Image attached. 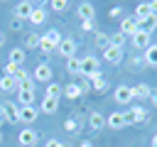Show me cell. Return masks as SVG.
<instances>
[{"instance_id": "7a4b0ae2", "label": "cell", "mask_w": 157, "mask_h": 147, "mask_svg": "<svg viewBox=\"0 0 157 147\" xmlns=\"http://www.w3.org/2000/svg\"><path fill=\"white\" fill-rule=\"evenodd\" d=\"M125 125H135V123H145L147 118H150V113L142 108V105H132V108H128L125 113Z\"/></svg>"}, {"instance_id": "8992f818", "label": "cell", "mask_w": 157, "mask_h": 147, "mask_svg": "<svg viewBox=\"0 0 157 147\" xmlns=\"http://www.w3.org/2000/svg\"><path fill=\"white\" fill-rule=\"evenodd\" d=\"M2 120H7V123H20V105H17L15 100L2 103Z\"/></svg>"}, {"instance_id": "6da1fadb", "label": "cell", "mask_w": 157, "mask_h": 147, "mask_svg": "<svg viewBox=\"0 0 157 147\" xmlns=\"http://www.w3.org/2000/svg\"><path fill=\"white\" fill-rule=\"evenodd\" d=\"M81 76L88 78V81H93L96 76H101V64H98L96 56H83L81 59Z\"/></svg>"}, {"instance_id": "bcb514c9", "label": "cell", "mask_w": 157, "mask_h": 147, "mask_svg": "<svg viewBox=\"0 0 157 147\" xmlns=\"http://www.w3.org/2000/svg\"><path fill=\"white\" fill-rule=\"evenodd\" d=\"M152 147H157V135H155V137H152Z\"/></svg>"}, {"instance_id": "52a82bcc", "label": "cell", "mask_w": 157, "mask_h": 147, "mask_svg": "<svg viewBox=\"0 0 157 147\" xmlns=\"http://www.w3.org/2000/svg\"><path fill=\"white\" fill-rule=\"evenodd\" d=\"M39 118V108H34V105H22L20 108V123H25L27 127H32V123Z\"/></svg>"}, {"instance_id": "681fc988", "label": "cell", "mask_w": 157, "mask_h": 147, "mask_svg": "<svg viewBox=\"0 0 157 147\" xmlns=\"http://www.w3.org/2000/svg\"><path fill=\"white\" fill-rule=\"evenodd\" d=\"M0 145H2V132H0Z\"/></svg>"}, {"instance_id": "d4e9b609", "label": "cell", "mask_w": 157, "mask_h": 147, "mask_svg": "<svg viewBox=\"0 0 157 147\" xmlns=\"http://www.w3.org/2000/svg\"><path fill=\"white\" fill-rule=\"evenodd\" d=\"M150 15H152V12H150V2H140V5L135 7V15H132V17H135L137 22H142V20H147Z\"/></svg>"}, {"instance_id": "cb8c5ba5", "label": "cell", "mask_w": 157, "mask_h": 147, "mask_svg": "<svg viewBox=\"0 0 157 147\" xmlns=\"http://www.w3.org/2000/svg\"><path fill=\"white\" fill-rule=\"evenodd\" d=\"M66 71L71 76H81V59H78V54L71 56V59H66Z\"/></svg>"}, {"instance_id": "603a6c76", "label": "cell", "mask_w": 157, "mask_h": 147, "mask_svg": "<svg viewBox=\"0 0 157 147\" xmlns=\"http://www.w3.org/2000/svg\"><path fill=\"white\" fill-rule=\"evenodd\" d=\"M25 59H27V54H25V49H20V47H15V49L10 51V61H7V64H15V66H22V64H25Z\"/></svg>"}, {"instance_id": "8fae6325", "label": "cell", "mask_w": 157, "mask_h": 147, "mask_svg": "<svg viewBox=\"0 0 157 147\" xmlns=\"http://www.w3.org/2000/svg\"><path fill=\"white\" fill-rule=\"evenodd\" d=\"M88 125H91V130L101 132V130L105 127V115L98 113V110H91V113H88Z\"/></svg>"}, {"instance_id": "8d00e7d4", "label": "cell", "mask_w": 157, "mask_h": 147, "mask_svg": "<svg viewBox=\"0 0 157 147\" xmlns=\"http://www.w3.org/2000/svg\"><path fill=\"white\" fill-rule=\"evenodd\" d=\"M78 88H81V93H88L91 91V81L83 78V76H78Z\"/></svg>"}, {"instance_id": "c3c4849f", "label": "cell", "mask_w": 157, "mask_h": 147, "mask_svg": "<svg viewBox=\"0 0 157 147\" xmlns=\"http://www.w3.org/2000/svg\"><path fill=\"white\" fill-rule=\"evenodd\" d=\"M0 120H2V105H0Z\"/></svg>"}, {"instance_id": "60d3db41", "label": "cell", "mask_w": 157, "mask_h": 147, "mask_svg": "<svg viewBox=\"0 0 157 147\" xmlns=\"http://www.w3.org/2000/svg\"><path fill=\"white\" fill-rule=\"evenodd\" d=\"M150 100H152V105L157 108V88H152V93H150Z\"/></svg>"}, {"instance_id": "44dd1931", "label": "cell", "mask_w": 157, "mask_h": 147, "mask_svg": "<svg viewBox=\"0 0 157 147\" xmlns=\"http://www.w3.org/2000/svg\"><path fill=\"white\" fill-rule=\"evenodd\" d=\"M142 59H145V64H147V66H155V69H157V44H150V47L145 49Z\"/></svg>"}, {"instance_id": "ba28073f", "label": "cell", "mask_w": 157, "mask_h": 147, "mask_svg": "<svg viewBox=\"0 0 157 147\" xmlns=\"http://www.w3.org/2000/svg\"><path fill=\"white\" fill-rule=\"evenodd\" d=\"M56 51H59V56L71 59V56H76V42H74L71 37H64V39H61V44L56 47Z\"/></svg>"}, {"instance_id": "4316f807", "label": "cell", "mask_w": 157, "mask_h": 147, "mask_svg": "<svg viewBox=\"0 0 157 147\" xmlns=\"http://www.w3.org/2000/svg\"><path fill=\"white\" fill-rule=\"evenodd\" d=\"M91 91H96V93H103V91H108V81L103 78V74H101V76H96V78L91 81Z\"/></svg>"}, {"instance_id": "f6af8a7d", "label": "cell", "mask_w": 157, "mask_h": 147, "mask_svg": "<svg viewBox=\"0 0 157 147\" xmlns=\"http://www.w3.org/2000/svg\"><path fill=\"white\" fill-rule=\"evenodd\" d=\"M2 44H5V34L0 32V47H2Z\"/></svg>"}, {"instance_id": "7c38bea8", "label": "cell", "mask_w": 157, "mask_h": 147, "mask_svg": "<svg viewBox=\"0 0 157 147\" xmlns=\"http://www.w3.org/2000/svg\"><path fill=\"white\" fill-rule=\"evenodd\" d=\"M81 125H83V120H81V115H78V113L64 120V130H66V132H71V135L81 132Z\"/></svg>"}, {"instance_id": "d590c367", "label": "cell", "mask_w": 157, "mask_h": 147, "mask_svg": "<svg viewBox=\"0 0 157 147\" xmlns=\"http://www.w3.org/2000/svg\"><path fill=\"white\" fill-rule=\"evenodd\" d=\"M81 29H83V32H93V34L98 32V29H96V22H93V20H86V22H81Z\"/></svg>"}, {"instance_id": "f907efd6", "label": "cell", "mask_w": 157, "mask_h": 147, "mask_svg": "<svg viewBox=\"0 0 157 147\" xmlns=\"http://www.w3.org/2000/svg\"><path fill=\"white\" fill-rule=\"evenodd\" d=\"M0 123H2V120H0Z\"/></svg>"}, {"instance_id": "ac0fdd59", "label": "cell", "mask_w": 157, "mask_h": 147, "mask_svg": "<svg viewBox=\"0 0 157 147\" xmlns=\"http://www.w3.org/2000/svg\"><path fill=\"white\" fill-rule=\"evenodd\" d=\"M130 88H132V98H137V100H147L150 93H152V88L147 83H137V86H130Z\"/></svg>"}, {"instance_id": "e0dca14e", "label": "cell", "mask_w": 157, "mask_h": 147, "mask_svg": "<svg viewBox=\"0 0 157 147\" xmlns=\"http://www.w3.org/2000/svg\"><path fill=\"white\" fill-rule=\"evenodd\" d=\"M105 125H108L110 130H120V127H125V115H123V113H110V115L105 118Z\"/></svg>"}, {"instance_id": "d6a6232c", "label": "cell", "mask_w": 157, "mask_h": 147, "mask_svg": "<svg viewBox=\"0 0 157 147\" xmlns=\"http://www.w3.org/2000/svg\"><path fill=\"white\" fill-rule=\"evenodd\" d=\"M17 105H34V93H17Z\"/></svg>"}, {"instance_id": "f35d334b", "label": "cell", "mask_w": 157, "mask_h": 147, "mask_svg": "<svg viewBox=\"0 0 157 147\" xmlns=\"http://www.w3.org/2000/svg\"><path fill=\"white\" fill-rule=\"evenodd\" d=\"M118 15H123V7H120V5H115V7L108 10V17H118Z\"/></svg>"}, {"instance_id": "e575fe53", "label": "cell", "mask_w": 157, "mask_h": 147, "mask_svg": "<svg viewBox=\"0 0 157 147\" xmlns=\"http://www.w3.org/2000/svg\"><path fill=\"white\" fill-rule=\"evenodd\" d=\"M49 5H52V10H56V12H64V10L69 7V2H66V0H52Z\"/></svg>"}, {"instance_id": "b9f144b4", "label": "cell", "mask_w": 157, "mask_h": 147, "mask_svg": "<svg viewBox=\"0 0 157 147\" xmlns=\"http://www.w3.org/2000/svg\"><path fill=\"white\" fill-rule=\"evenodd\" d=\"M150 12H152V15H157V0H152V2H150Z\"/></svg>"}, {"instance_id": "ab89813d", "label": "cell", "mask_w": 157, "mask_h": 147, "mask_svg": "<svg viewBox=\"0 0 157 147\" xmlns=\"http://www.w3.org/2000/svg\"><path fill=\"white\" fill-rule=\"evenodd\" d=\"M10 29H22V20L12 17V20H10Z\"/></svg>"}, {"instance_id": "3957f363", "label": "cell", "mask_w": 157, "mask_h": 147, "mask_svg": "<svg viewBox=\"0 0 157 147\" xmlns=\"http://www.w3.org/2000/svg\"><path fill=\"white\" fill-rule=\"evenodd\" d=\"M29 76H32L34 83H37V81H39V83H52V66H49L47 61H42V64L34 66V71H32Z\"/></svg>"}, {"instance_id": "f1b7e54d", "label": "cell", "mask_w": 157, "mask_h": 147, "mask_svg": "<svg viewBox=\"0 0 157 147\" xmlns=\"http://www.w3.org/2000/svg\"><path fill=\"white\" fill-rule=\"evenodd\" d=\"M39 42H42V34L29 32V34L25 37V47H27V49H39Z\"/></svg>"}, {"instance_id": "d6986e66", "label": "cell", "mask_w": 157, "mask_h": 147, "mask_svg": "<svg viewBox=\"0 0 157 147\" xmlns=\"http://www.w3.org/2000/svg\"><path fill=\"white\" fill-rule=\"evenodd\" d=\"M42 39H44V42H47V44H52V47H54V49H56V47H59V44H61V39H64V37H61V34H59V29H47V32H44V34H42Z\"/></svg>"}, {"instance_id": "5bb4252c", "label": "cell", "mask_w": 157, "mask_h": 147, "mask_svg": "<svg viewBox=\"0 0 157 147\" xmlns=\"http://www.w3.org/2000/svg\"><path fill=\"white\" fill-rule=\"evenodd\" d=\"M137 29H140V24H137V20H135V17H125V20L120 22V34H125V37H128V34L132 37Z\"/></svg>"}, {"instance_id": "83f0119b", "label": "cell", "mask_w": 157, "mask_h": 147, "mask_svg": "<svg viewBox=\"0 0 157 147\" xmlns=\"http://www.w3.org/2000/svg\"><path fill=\"white\" fill-rule=\"evenodd\" d=\"M137 24H140V29H145V32L152 34V32L157 29V15H150L147 20H142V22H137Z\"/></svg>"}, {"instance_id": "4dcf8cb0", "label": "cell", "mask_w": 157, "mask_h": 147, "mask_svg": "<svg viewBox=\"0 0 157 147\" xmlns=\"http://www.w3.org/2000/svg\"><path fill=\"white\" fill-rule=\"evenodd\" d=\"M96 44H98L101 49H108V47H110V34H105V32H96Z\"/></svg>"}, {"instance_id": "5b68a950", "label": "cell", "mask_w": 157, "mask_h": 147, "mask_svg": "<svg viewBox=\"0 0 157 147\" xmlns=\"http://www.w3.org/2000/svg\"><path fill=\"white\" fill-rule=\"evenodd\" d=\"M130 42H132V47H135V49H142V51H145V49L152 44V34H150V32H145V29H137V32L130 37Z\"/></svg>"}, {"instance_id": "ffe728a7", "label": "cell", "mask_w": 157, "mask_h": 147, "mask_svg": "<svg viewBox=\"0 0 157 147\" xmlns=\"http://www.w3.org/2000/svg\"><path fill=\"white\" fill-rule=\"evenodd\" d=\"M61 96H66L69 100H78L83 93H81V88H78V83H66L64 86V91H61Z\"/></svg>"}, {"instance_id": "74e56055", "label": "cell", "mask_w": 157, "mask_h": 147, "mask_svg": "<svg viewBox=\"0 0 157 147\" xmlns=\"http://www.w3.org/2000/svg\"><path fill=\"white\" fill-rule=\"evenodd\" d=\"M130 66H132V69H142V66H147V64H145L142 56H132V59H130Z\"/></svg>"}, {"instance_id": "277c9868", "label": "cell", "mask_w": 157, "mask_h": 147, "mask_svg": "<svg viewBox=\"0 0 157 147\" xmlns=\"http://www.w3.org/2000/svg\"><path fill=\"white\" fill-rule=\"evenodd\" d=\"M37 140H39V132H37L34 127H22V130L17 132V142H20V147H34Z\"/></svg>"}, {"instance_id": "9c48e42d", "label": "cell", "mask_w": 157, "mask_h": 147, "mask_svg": "<svg viewBox=\"0 0 157 147\" xmlns=\"http://www.w3.org/2000/svg\"><path fill=\"white\" fill-rule=\"evenodd\" d=\"M76 12H78L81 22H86V20H93V17H96V7H93V2H78V5H76Z\"/></svg>"}, {"instance_id": "7402d4cb", "label": "cell", "mask_w": 157, "mask_h": 147, "mask_svg": "<svg viewBox=\"0 0 157 147\" xmlns=\"http://www.w3.org/2000/svg\"><path fill=\"white\" fill-rule=\"evenodd\" d=\"M47 20V12H44V5H34V10H32V15H29V22L32 24H42Z\"/></svg>"}, {"instance_id": "30bf717a", "label": "cell", "mask_w": 157, "mask_h": 147, "mask_svg": "<svg viewBox=\"0 0 157 147\" xmlns=\"http://www.w3.org/2000/svg\"><path fill=\"white\" fill-rule=\"evenodd\" d=\"M113 96H115V103H120V105H128V103L132 100V88H130V86H118Z\"/></svg>"}, {"instance_id": "9a60e30c", "label": "cell", "mask_w": 157, "mask_h": 147, "mask_svg": "<svg viewBox=\"0 0 157 147\" xmlns=\"http://www.w3.org/2000/svg\"><path fill=\"white\" fill-rule=\"evenodd\" d=\"M103 59H105L108 64H120V61H123V49L108 47V49H103Z\"/></svg>"}, {"instance_id": "4fadbf2b", "label": "cell", "mask_w": 157, "mask_h": 147, "mask_svg": "<svg viewBox=\"0 0 157 147\" xmlns=\"http://www.w3.org/2000/svg\"><path fill=\"white\" fill-rule=\"evenodd\" d=\"M32 10H34V2H17V7H15V17L25 22V20H29Z\"/></svg>"}, {"instance_id": "f546056e", "label": "cell", "mask_w": 157, "mask_h": 147, "mask_svg": "<svg viewBox=\"0 0 157 147\" xmlns=\"http://www.w3.org/2000/svg\"><path fill=\"white\" fill-rule=\"evenodd\" d=\"M61 91H64V86H59L56 81H52V83H47V93H44V96H49V98H59Z\"/></svg>"}, {"instance_id": "1f68e13d", "label": "cell", "mask_w": 157, "mask_h": 147, "mask_svg": "<svg viewBox=\"0 0 157 147\" xmlns=\"http://www.w3.org/2000/svg\"><path fill=\"white\" fill-rule=\"evenodd\" d=\"M17 93H34V81H32V78L20 81V83H17Z\"/></svg>"}, {"instance_id": "484cf974", "label": "cell", "mask_w": 157, "mask_h": 147, "mask_svg": "<svg viewBox=\"0 0 157 147\" xmlns=\"http://www.w3.org/2000/svg\"><path fill=\"white\" fill-rule=\"evenodd\" d=\"M0 91H5V93H17V81L10 78V76H2V78H0Z\"/></svg>"}, {"instance_id": "2e32d148", "label": "cell", "mask_w": 157, "mask_h": 147, "mask_svg": "<svg viewBox=\"0 0 157 147\" xmlns=\"http://www.w3.org/2000/svg\"><path fill=\"white\" fill-rule=\"evenodd\" d=\"M56 110H59V98H49V96H44V98H42V105H39V113L52 115V113H56Z\"/></svg>"}, {"instance_id": "7bdbcfd3", "label": "cell", "mask_w": 157, "mask_h": 147, "mask_svg": "<svg viewBox=\"0 0 157 147\" xmlns=\"http://www.w3.org/2000/svg\"><path fill=\"white\" fill-rule=\"evenodd\" d=\"M59 145H61L59 140H49V142H47V147H59Z\"/></svg>"}, {"instance_id": "836d02e7", "label": "cell", "mask_w": 157, "mask_h": 147, "mask_svg": "<svg viewBox=\"0 0 157 147\" xmlns=\"http://www.w3.org/2000/svg\"><path fill=\"white\" fill-rule=\"evenodd\" d=\"M125 34H120V32H115V34H110V47H118V49H123V44H125Z\"/></svg>"}, {"instance_id": "7dc6e473", "label": "cell", "mask_w": 157, "mask_h": 147, "mask_svg": "<svg viewBox=\"0 0 157 147\" xmlns=\"http://www.w3.org/2000/svg\"><path fill=\"white\" fill-rule=\"evenodd\" d=\"M59 147H71V145H69V142H61V145H59Z\"/></svg>"}, {"instance_id": "ee69618b", "label": "cell", "mask_w": 157, "mask_h": 147, "mask_svg": "<svg viewBox=\"0 0 157 147\" xmlns=\"http://www.w3.org/2000/svg\"><path fill=\"white\" fill-rule=\"evenodd\" d=\"M78 147H93V145H91V142H88V140H86V142H81V145H78Z\"/></svg>"}]
</instances>
